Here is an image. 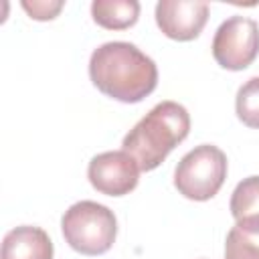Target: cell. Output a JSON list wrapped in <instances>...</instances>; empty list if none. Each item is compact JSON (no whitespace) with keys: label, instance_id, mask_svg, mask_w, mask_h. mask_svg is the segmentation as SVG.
Wrapping results in <instances>:
<instances>
[{"label":"cell","instance_id":"10","mask_svg":"<svg viewBox=\"0 0 259 259\" xmlns=\"http://www.w3.org/2000/svg\"><path fill=\"white\" fill-rule=\"evenodd\" d=\"M93 20L109 30H125L138 22L140 2L138 0H93Z\"/></svg>","mask_w":259,"mask_h":259},{"label":"cell","instance_id":"11","mask_svg":"<svg viewBox=\"0 0 259 259\" xmlns=\"http://www.w3.org/2000/svg\"><path fill=\"white\" fill-rule=\"evenodd\" d=\"M231 214L235 221L259 214V176L243 178L231 194Z\"/></svg>","mask_w":259,"mask_h":259},{"label":"cell","instance_id":"2","mask_svg":"<svg viewBox=\"0 0 259 259\" xmlns=\"http://www.w3.org/2000/svg\"><path fill=\"white\" fill-rule=\"evenodd\" d=\"M188 132L190 115L186 107L176 101H160L125 134L121 146L142 172H150L186 140Z\"/></svg>","mask_w":259,"mask_h":259},{"label":"cell","instance_id":"3","mask_svg":"<svg viewBox=\"0 0 259 259\" xmlns=\"http://www.w3.org/2000/svg\"><path fill=\"white\" fill-rule=\"evenodd\" d=\"M61 231L69 247L77 253L103 255L115 243L117 219L105 204L79 200L65 210L61 219Z\"/></svg>","mask_w":259,"mask_h":259},{"label":"cell","instance_id":"13","mask_svg":"<svg viewBox=\"0 0 259 259\" xmlns=\"http://www.w3.org/2000/svg\"><path fill=\"white\" fill-rule=\"evenodd\" d=\"M20 6L34 20H53L61 12V8L65 6V2H61V0H57V2H53V0H32V2L22 0Z\"/></svg>","mask_w":259,"mask_h":259},{"label":"cell","instance_id":"8","mask_svg":"<svg viewBox=\"0 0 259 259\" xmlns=\"http://www.w3.org/2000/svg\"><path fill=\"white\" fill-rule=\"evenodd\" d=\"M53 241L47 231L32 225L14 227L2 241V259H53Z\"/></svg>","mask_w":259,"mask_h":259},{"label":"cell","instance_id":"4","mask_svg":"<svg viewBox=\"0 0 259 259\" xmlns=\"http://www.w3.org/2000/svg\"><path fill=\"white\" fill-rule=\"evenodd\" d=\"M227 178V156L212 144H200L180 158L174 170L176 190L190 200L212 198Z\"/></svg>","mask_w":259,"mask_h":259},{"label":"cell","instance_id":"6","mask_svg":"<svg viewBox=\"0 0 259 259\" xmlns=\"http://www.w3.org/2000/svg\"><path fill=\"white\" fill-rule=\"evenodd\" d=\"M140 166L125 150L101 152L91 158L87 166V178L91 186L107 196L130 194L140 180Z\"/></svg>","mask_w":259,"mask_h":259},{"label":"cell","instance_id":"7","mask_svg":"<svg viewBox=\"0 0 259 259\" xmlns=\"http://www.w3.org/2000/svg\"><path fill=\"white\" fill-rule=\"evenodd\" d=\"M208 10V4L200 0H160L156 24L172 40H192L202 32Z\"/></svg>","mask_w":259,"mask_h":259},{"label":"cell","instance_id":"1","mask_svg":"<svg viewBox=\"0 0 259 259\" xmlns=\"http://www.w3.org/2000/svg\"><path fill=\"white\" fill-rule=\"evenodd\" d=\"M89 77L103 95L121 103H138L156 89L158 67L136 45L111 40L91 53Z\"/></svg>","mask_w":259,"mask_h":259},{"label":"cell","instance_id":"9","mask_svg":"<svg viewBox=\"0 0 259 259\" xmlns=\"http://www.w3.org/2000/svg\"><path fill=\"white\" fill-rule=\"evenodd\" d=\"M225 259H259V214L235 221L227 233Z\"/></svg>","mask_w":259,"mask_h":259},{"label":"cell","instance_id":"5","mask_svg":"<svg viewBox=\"0 0 259 259\" xmlns=\"http://www.w3.org/2000/svg\"><path fill=\"white\" fill-rule=\"evenodd\" d=\"M259 55V24L249 16H229L212 38L214 61L229 71L247 69Z\"/></svg>","mask_w":259,"mask_h":259},{"label":"cell","instance_id":"12","mask_svg":"<svg viewBox=\"0 0 259 259\" xmlns=\"http://www.w3.org/2000/svg\"><path fill=\"white\" fill-rule=\"evenodd\" d=\"M235 111L245 125L259 130V75L247 79L239 87L235 97Z\"/></svg>","mask_w":259,"mask_h":259}]
</instances>
